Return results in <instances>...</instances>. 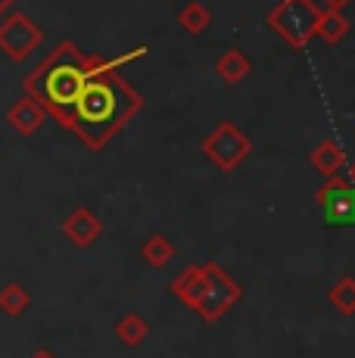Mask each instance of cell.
Wrapping results in <instances>:
<instances>
[{
  "instance_id": "cell-1",
  "label": "cell",
  "mask_w": 355,
  "mask_h": 358,
  "mask_svg": "<svg viewBox=\"0 0 355 358\" xmlns=\"http://www.w3.org/2000/svg\"><path fill=\"white\" fill-rule=\"evenodd\" d=\"M140 53L143 50L128 53L122 59H106L100 53H87L91 75H87L85 87H81L78 100L72 106V119L66 125V131H72L87 150H103L140 113L143 97L119 72L122 63L140 57Z\"/></svg>"
},
{
  "instance_id": "cell-2",
  "label": "cell",
  "mask_w": 355,
  "mask_h": 358,
  "mask_svg": "<svg viewBox=\"0 0 355 358\" xmlns=\"http://www.w3.org/2000/svg\"><path fill=\"white\" fill-rule=\"evenodd\" d=\"M87 75H91L87 53H81L72 41H59V44L25 75L22 94L31 97L50 119H57L59 125L66 128Z\"/></svg>"
},
{
  "instance_id": "cell-3",
  "label": "cell",
  "mask_w": 355,
  "mask_h": 358,
  "mask_svg": "<svg viewBox=\"0 0 355 358\" xmlns=\"http://www.w3.org/2000/svg\"><path fill=\"white\" fill-rule=\"evenodd\" d=\"M240 299H243V287L222 265H215V262L200 265V287H196L190 308L203 321H222Z\"/></svg>"
},
{
  "instance_id": "cell-4",
  "label": "cell",
  "mask_w": 355,
  "mask_h": 358,
  "mask_svg": "<svg viewBox=\"0 0 355 358\" xmlns=\"http://www.w3.org/2000/svg\"><path fill=\"white\" fill-rule=\"evenodd\" d=\"M321 16V6L315 0H281L268 13V29L293 50H305L315 38V25Z\"/></svg>"
},
{
  "instance_id": "cell-5",
  "label": "cell",
  "mask_w": 355,
  "mask_h": 358,
  "mask_svg": "<svg viewBox=\"0 0 355 358\" xmlns=\"http://www.w3.org/2000/svg\"><path fill=\"white\" fill-rule=\"evenodd\" d=\"M252 153V141L237 122H218V125L203 137V156L222 171H237L247 156Z\"/></svg>"
},
{
  "instance_id": "cell-6",
  "label": "cell",
  "mask_w": 355,
  "mask_h": 358,
  "mask_svg": "<svg viewBox=\"0 0 355 358\" xmlns=\"http://www.w3.org/2000/svg\"><path fill=\"white\" fill-rule=\"evenodd\" d=\"M44 44V29L25 13H6L0 19V53L13 63H25Z\"/></svg>"
},
{
  "instance_id": "cell-7",
  "label": "cell",
  "mask_w": 355,
  "mask_h": 358,
  "mask_svg": "<svg viewBox=\"0 0 355 358\" xmlns=\"http://www.w3.org/2000/svg\"><path fill=\"white\" fill-rule=\"evenodd\" d=\"M315 199L321 212H324L327 224H337V228L340 224H355V187L349 178H340V175L327 178L318 187Z\"/></svg>"
},
{
  "instance_id": "cell-8",
  "label": "cell",
  "mask_w": 355,
  "mask_h": 358,
  "mask_svg": "<svg viewBox=\"0 0 355 358\" xmlns=\"http://www.w3.org/2000/svg\"><path fill=\"white\" fill-rule=\"evenodd\" d=\"M63 234H66V240H69L72 246L87 250V246H94L100 240V234H103V222H100L87 206H75L69 215L63 218Z\"/></svg>"
},
{
  "instance_id": "cell-9",
  "label": "cell",
  "mask_w": 355,
  "mask_h": 358,
  "mask_svg": "<svg viewBox=\"0 0 355 358\" xmlns=\"http://www.w3.org/2000/svg\"><path fill=\"white\" fill-rule=\"evenodd\" d=\"M44 122H47V113L31 97H25V94L6 109V125L22 137H35L44 128Z\"/></svg>"
},
{
  "instance_id": "cell-10",
  "label": "cell",
  "mask_w": 355,
  "mask_h": 358,
  "mask_svg": "<svg viewBox=\"0 0 355 358\" xmlns=\"http://www.w3.org/2000/svg\"><path fill=\"white\" fill-rule=\"evenodd\" d=\"M215 72H218V78L224 81V85H240V81H247L249 78V72H252V59L247 57L243 50H237V47H231V50H224L222 57L215 59Z\"/></svg>"
},
{
  "instance_id": "cell-11",
  "label": "cell",
  "mask_w": 355,
  "mask_h": 358,
  "mask_svg": "<svg viewBox=\"0 0 355 358\" xmlns=\"http://www.w3.org/2000/svg\"><path fill=\"white\" fill-rule=\"evenodd\" d=\"M309 162H312V169H318L324 178H333V175H340V171L346 169V153H343V147H340L337 141H321L315 150L309 153Z\"/></svg>"
},
{
  "instance_id": "cell-12",
  "label": "cell",
  "mask_w": 355,
  "mask_h": 358,
  "mask_svg": "<svg viewBox=\"0 0 355 358\" xmlns=\"http://www.w3.org/2000/svg\"><path fill=\"white\" fill-rule=\"evenodd\" d=\"M346 34H349V19L343 16V10H321L318 25H315V38H321L331 47H337Z\"/></svg>"
},
{
  "instance_id": "cell-13",
  "label": "cell",
  "mask_w": 355,
  "mask_h": 358,
  "mask_svg": "<svg viewBox=\"0 0 355 358\" xmlns=\"http://www.w3.org/2000/svg\"><path fill=\"white\" fill-rule=\"evenodd\" d=\"M115 336H119L122 346L138 349L140 343H147V336H150V324H147V318H143V315H138V312L122 315L119 324H115Z\"/></svg>"
},
{
  "instance_id": "cell-14",
  "label": "cell",
  "mask_w": 355,
  "mask_h": 358,
  "mask_svg": "<svg viewBox=\"0 0 355 358\" xmlns=\"http://www.w3.org/2000/svg\"><path fill=\"white\" fill-rule=\"evenodd\" d=\"M209 22H212V16H209V10L200 0H190V3H184L178 10V29L187 34H203L209 29Z\"/></svg>"
},
{
  "instance_id": "cell-15",
  "label": "cell",
  "mask_w": 355,
  "mask_h": 358,
  "mask_svg": "<svg viewBox=\"0 0 355 358\" xmlns=\"http://www.w3.org/2000/svg\"><path fill=\"white\" fill-rule=\"evenodd\" d=\"M140 256H143V262H147L150 268H166L168 262L175 259V246H172V240H168V237H162V234H153V237L143 240Z\"/></svg>"
},
{
  "instance_id": "cell-16",
  "label": "cell",
  "mask_w": 355,
  "mask_h": 358,
  "mask_svg": "<svg viewBox=\"0 0 355 358\" xmlns=\"http://www.w3.org/2000/svg\"><path fill=\"white\" fill-rule=\"evenodd\" d=\"M29 306H31V296L22 284L13 280V284L0 287V312H3L6 318H19V315H25Z\"/></svg>"
},
{
  "instance_id": "cell-17",
  "label": "cell",
  "mask_w": 355,
  "mask_h": 358,
  "mask_svg": "<svg viewBox=\"0 0 355 358\" xmlns=\"http://www.w3.org/2000/svg\"><path fill=\"white\" fill-rule=\"evenodd\" d=\"M327 302H331L340 315H346V318L355 315V278H352V274L340 278L337 284L327 290Z\"/></svg>"
},
{
  "instance_id": "cell-18",
  "label": "cell",
  "mask_w": 355,
  "mask_h": 358,
  "mask_svg": "<svg viewBox=\"0 0 355 358\" xmlns=\"http://www.w3.org/2000/svg\"><path fill=\"white\" fill-rule=\"evenodd\" d=\"M346 3H349V0H324V6H327V10H343Z\"/></svg>"
},
{
  "instance_id": "cell-19",
  "label": "cell",
  "mask_w": 355,
  "mask_h": 358,
  "mask_svg": "<svg viewBox=\"0 0 355 358\" xmlns=\"http://www.w3.org/2000/svg\"><path fill=\"white\" fill-rule=\"evenodd\" d=\"M13 6H16V0H0V19H3L6 13L13 10Z\"/></svg>"
},
{
  "instance_id": "cell-20",
  "label": "cell",
  "mask_w": 355,
  "mask_h": 358,
  "mask_svg": "<svg viewBox=\"0 0 355 358\" xmlns=\"http://www.w3.org/2000/svg\"><path fill=\"white\" fill-rule=\"evenodd\" d=\"M29 358H57V355H53L50 349H38V352H31Z\"/></svg>"
},
{
  "instance_id": "cell-21",
  "label": "cell",
  "mask_w": 355,
  "mask_h": 358,
  "mask_svg": "<svg viewBox=\"0 0 355 358\" xmlns=\"http://www.w3.org/2000/svg\"><path fill=\"white\" fill-rule=\"evenodd\" d=\"M349 181H352V187H355V159H352V165H349Z\"/></svg>"
}]
</instances>
